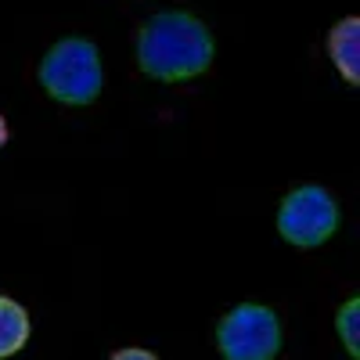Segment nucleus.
<instances>
[{
	"label": "nucleus",
	"mask_w": 360,
	"mask_h": 360,
	"mask_svg": "<svg viewBox=\"0 0 360 360\" xmlns=\"http://www.w3.org/2000/svg\"><path fill=\"white\" fill-rule=\"evenodd\" d=\"M137 62L148 76L166 83L191 79L213 62V37L198 18L184 11H162L144 22L137 37Z\"/></svg>",
	"instance_id": "obj_1"
},
{
	"label": "nucleus",
	"mask_w": 360,
	"mask_h": 360,
	"mask_svg": "<svg viewBox=\"0 0 360 360\" xmlns=\"http://www.w3.org/2000/svg\"><path fill=\"white\" fill-rule=\"evenodd\" d=\"M40 83L47 94L65 105H86L101 94V62L98 47L86 40H62L47 51L40 65Z\"/></svg>",
	"instance_id": "obj_2"
},
{
	"label": "nucleus",
	"mask_w": 360,
	"mask_h": 360,
	"mask_svg": "<svg viewBox=\"0 0 360 360\" xmlns=\"http://www.w3.org/2000/svg\"><path fill=\"white\" fill-rule=\"evenodd\" d=\"M217 342L227 360H274L281 346V328L266 307L245 303L220 321Z\"/></svg>",
	"instance_id": "obj_3"
},
{
	"label": "nucleus",
	"mask_w": 360,
	"mask_h": 360,
	"mask_svg": "<svg viewBox=\"0 0 360 360\" xmlns=\"http://www.w3.org/2000/svg\"><path fill=\"white\" fill-rule=\"evenodd\" d=\"M335 227H339V209L324 188H299L281 202L278 231L292 245L314 249V245L328 242Z\"/></svg>",
	"instance_id": "obj_4"
},
{
	"label": "nucleus",
	"mask_w": 360,
	"mask_h": 360,
	"mask_svg": "<svg viewBox=\"0 0 360 360\" xmlns=\"http://www.w3.org/2000/svg\"><path fill=\"white\" fill-rule=\"evenodd\" d=\"M360 22L356 18H342L335 29H332V37H328V51H332L335 58V69L346 76V83H360Z\"/></svg>",
	"instance_id": "obj_5"
},
{
	"label": "nucleus",
	"mask_w": 360,
	"mask_h": 360,
	"mask_svg": "<svg viewBox=\"0 0 360 360\" xmlns=\"http://www.w3.org/2000/svg\"><path fill=\"white\" fill-rule=\"evenodd\" d=\"M29 342V314L15 299L0 295V356H11Z\"/></svg>",
	"instance_id": "obj_6"
},
{
	"label": "nucleus",
	"mask_w": 360,
	"mask_h": 360,
	"mask_svg": "<svg viewBox=\"0 0 360 360\" xmlns=\"http://www.w3.org/2000/svg\"><path fill=\"white\" fill-rule=\"evenodd\" d=\"M356 324H360V303L356 299H349V303L339 310V335L346 342V349L356 356L360 353V332H356Z\"/></svg>",
	"instance_id": "obj_7"
},
{
	"label": "nucleus",
	"mask_w": 360,
	"mask_h": 360,
	"mask_svg": "<svg viewBox=\"0 0 360 360\" xmlns=\"http://www.w3.org/2000/svg\"><path fill=\"white\" fill-rule=\"evenodd\" d=\"M112 360H155V353H148V349H123V353H115Z\"/></svg>",
	"instance_id": "obj_8"
},
{
	"label": "nucleus",
	"mask_w": 360,
	"mask_h": 360,
	"mask_svg": "<svg viewBox=\"0 0 360 360\" xmlns=\"http://www.w3.org/2000/svg\"><path fill=\"white\" fill-rule=\"evenodd\" d=\"M8 141V123H4V115H0V144Z\"/></svg>",
	"instance_id": "obj_9"
}]
</instances>
